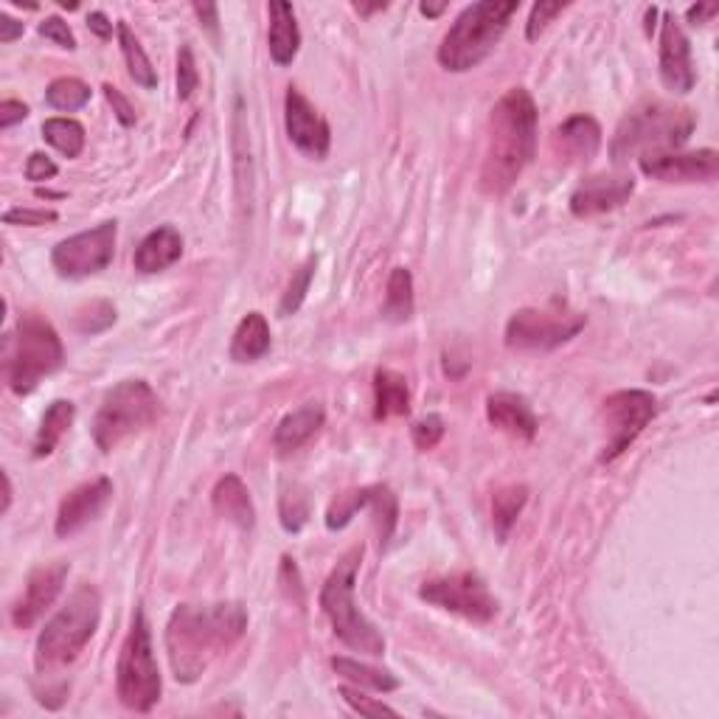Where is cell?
Wrapping results in <instances>:
<instances>
[{
    "label": "cell",
    "instance_id": "cell-30",
    "mask_svg": "<svg viewBox=\"0 0 719 719\" xmlns=\"http://www.w3.org/2000/svg\"><path fill=\"white\" fill-rule=\"evenodd\" d=\"M528 503V487L523 483H509L492 494V526L501 543H506L509 532L514 528L521 512Z\"/></svg>",
    "mask_w": 719,
    "mask_h": 719
},
{
    "label": "cell",
    "instance_id": "cell-50",
    "mask_svg": "<svg viewBox=\"0 0 719 719\" xmlns=\"http://www.w3.org/2000/svg\"><path fill=\"white\" fill-rule=\"evenodd\" d=\"M194 12L199 18V26H206L212 32V37L217 39L219 32V9L214 3H194Z\"/></svg>",
    "mask_w": 719,
    "mask_h": 719
},
{
    "label": "cell",
    "instance_id": "cell-41",
    "mask_svg": "<svg viewBox=\"0 0 719 719\" xmlns=\"http://www.w3.org/2000/svg\"><path fill=\"white\" fill-rule=\"evenodd\" d=\"M338 692H341L343 700H346L360 717H383V714H386V717H397V708L386 706V703L379 700H372V697H366V694L360 692V686H341Z\"/></svg>",
    "mask_w": 719,
    "mask_h": 719
},
{
    "label": "cell",
    "instance_id": "cell-8",
    "mask_svg": "<svg viewBox=\"0 0 719 719\" xmlns=\"http://www.w3.org/2000/svg\"><path fill=\"white\" fill-rule=\"evenodd\" d=\"M161 419V399L147 379H124L110 388L93 419V442L102 453H113L135 433L147 431Z\"/></svg>",
    "mask_w": 719,
    "mask_h": 719
},
{
    "label": "cell",
    "instance_id": "cell-15",
    "mask_svg": "<svg viewBox=\"0 0 719 719\" xmlns=\"http://www.w3.org/2000/svg\"><path fill=\"white\" fill-rule=\"evenodd\" d=\"M647 178L661 183H711L719 174V155L714 149L697 152H655L638 158Z\"/></svg>",
    "mask_w": 719,
    "mask_h": 719
},
{
    "label": "cell",
    "instance_id": "cell-44",
    "mask_svg": "<svg viewBox=\"0 0 719 719\" xmlns=\"http://www.w3.org/2000/svg\"><path fill=\"white\" fill-rule=\"evenodd\" d=\"M37 32L43 34L45 39H52V43H57L59 48H68V52H73L77 48V37H73L71 26L65 23L62 18H57V14H52V18H45L43 23L37 26Z\"/></svg>",
    "mask_w": 719,
    "mask_h": 719
},
{
    "label": "cell",
    "instance_id": "cell-37",
    "mask_svg": "<svg viewBox=\"0 0 719 719\" xmlns=\"http://www.w3.org/2000/svg\"><path fill=\"white\" fill-rule=\"evenodd\" d=\"M45 102L52 104L54 110L73 113V110H82L90 102V88L77 77L54 79L48 90H45Z\"/></svg>",
    "mask_w": 719,
    "mask_h": 719
},
{
    "label": "cell",
    "instance_id": "cell-26",
    "mask_svg": "<svg viewBox=\"0 0 719 719\" xmlns=\"http://www.w3.org/2000/svg\"><path fill=\"white\" fill-rule=\"evenodd\" d=\"M411 413V388L408 379L393 368H377L374 374V419L386 422L391 416Z\"/></svg>",
    "mask_w": 719,
    "mask_h": 719
},
{
    "label": "cell",
    "instance_id": "cell-12",
    "mask_svg": "<svg viewBox=\"0 0 719 719\" xmlns=\"http://www.w3.org/2000/svg\"><path fill=\"white\" fill-rule=\"evenodd\" d=\"M419 598L472 624H489L498 616V598L489 593L487 582L476 571H456L427 579L419 587Z\"/></svg>",
    "mask_w": 719,
    "mask_h": 719
},
{
    "label": "cell",
    "instance_id": "cell-7",
    "mask_svg": "<svg viewBox=\"0 0 719 719\" xmlns=\"http://www.w3.org/2000/svg\"><path fill=\"white\" fill-rule=\"evenodd\" d=\"M7 383L18 397H26L39 386V379L57 372L65 360L62 341L52 321L39 312H23L14 334L7 338Z\"/></svg>",
    "mask_w": 719,
    "mask_h": 719
},
{
    "label": "cell",
    "instance_id": "cell-48",
    "mask_svg": "<svg viewBox=\"0 0 719 719\" xmlns=\"http://www.w3.org/2000/svg\"><path fill=\"white\" fill-rule=\"evenodd\" d=\"M57 163L52 161V158H48V155H43V152H32L28 155V161H26V178L32 180V183H43V180H52V178H57Z\"/></svg>",
    "mask_w": 719,
    "mask_h": 719
},
{
    "label": "cell",
    "instance_id": "cell-5",
    "mask_svg": "<svg viewBox=\"0 0 719 719\" xmlns=\"http://www.w3.org/2000/svg\"><path fill=\"white\" fill-rule=\"evenodd\" d=\"M521 3L517 0H481L472 7L464 9L456 18V23L444 34L442 45H438V65L444 71L464 73L472 71L489 54L494 52V45L501 43L506 34L509 20L517 14Z\"/></svg>",
    "mask_w": 719,
    "mask_h": 719
},
{
    "label": "cell",
    "instance_id": "cell-52",
    "mask_svg": "<svg viewBox=\"0 0 719 719\" xmlns=\"http://www.w3.org/2000/svg\"><path fill=\"white\" fill-rule=\"evenodd\" d=\"M88 28L96 34L99 39L113 37V23H110L107 14H104V12H90L88 14Z\"/></svg>",
    "mask_w": 719,
    "mask_h": 719
},
{
    "label": "cell",
    "instance_id": "cell-4",
    "mask_svg": "<svg viewBox=\"0 0 719 719\" xmlns=\"http://www.w3.org/2000/svg\"><path fill=\"white\" fill-rule=\"evenodd\" d=\"M697 118L688 107L663 102H647L621 118L610 144L613 163L643 158L655 152H677L692 138Z\"/></svg>",
    "mask_w": 719,
    "mask_h": 719
},
{
    "label": "cell",
    "instance_id": "cell-16",
    "mask_svg": "<svg viewBox=\"0 0 719 719\" xmlns=\"http://www.w3.org/2000/svg\"><path fill=\"white\" fill-rule=\"evenodd\" d=\"M658 65H661V79L672 93H692L697 73H694L692 43L683 32L681 20L672 12H663L661 23V48H658Z\"/></svg>",
    "mask_w": 719,
    "mask_h": 719
},
{
    "label": "cell",
    "instance_id": "cell-49",
    "mask_svg": "<svg viewBox=\"0 0 719 719\" xmlns=\"http://www.w3.org/2000/svg\"><path fill=\"white\" fill-rule=\"evenodd\" d=\"M26 116L28 107L23 102H14V99L0 102V129H12L14 124H20Z\"/></svg>",
    "mask_w": 719,
    "mask_h": 719
},
{
    "label": "cell",
    "instance_id": "cell-38",
    "mask_svg": "<svg viewBox=\"0 0 719 719\" xmlns=\"http://www.w3.org/2000/svg\"><path fill=\"white\" fill-rule=\"evenodd\" d=\"M278 514H282L284 532L298 534L309 521V498L298 483H284L278 498Z\"/></svg>",
    "mask_w": 719,
    "mask_h": 719
},
{
    "label": "cell",
    "instance_id": "cell-2",
    "mask_svg": "<svg viewBox=\"0 0 719 719\" xmlns=\"http://www.w3.org/2000/svg\"><path fill=\"white\" fill-rule=\"evenodd\" d=\"M537 155V104L526 88L506 90L492 107L487 129V152L481 189L489 197H503L521 180Z\"/></svg>",
    "mask_w": 719,
    "mask_h": 719
},
{
    "label": "cell",
    "instance_id": "cell-34",
    "mask_svg": "<svg viewBox=\"0 0 719 719\" xmlns=\"http://www.w3.org/2000/svg\"><path fill=\"white\" fill-rule=\"evenodd\" d=\"M43 138L65 158H79L84 149V127L73 118H48V122H43Z\"/></svg>",
    "mask_w": 719,
    "mask_h": 719
},
{
    "label": "cell",
    "instance_id": "cell-10",
    "mask_svg": "<svg viewBox=\"0 0 719 719\" xmlns=\"http://www.w3.org/2000/svg\"><path fill=\"white\" fill-rule=\"evenodd\" d=\"M587 327V315L553 298L548 307H523L509 318L506 346L521 354L553 352Z\"/></svg>",
    "mask_w": 719,
    "mask_h": 719
},
{
    "label": "cell",
    "instance_id": "cell-21",
    "mask_svg": "<svg viewBox=\"0 0 719 719\" xmlns=\"http://www.w3.org/2000/svg\"><path fill=\"white\" fill-rule=\"evenodd\" d=\"M267 14L270 59H273L278 68H287V65H293V59L298 57V52H301V32H298L296 12H293V7L284 3V0H270Z\"/></svg>",
    "mask_w": 719,
    "mask_h": 719
},
{
    "label": "cell",
    "instance_id": "cell-28",
    "mask_svg": "<svg viewBox=\"0 0 719 719\" xmlns=\"http://www.w3.org/2000/svg\"><path fill=\"white\" fill-rule=\"evenodd\" d=\"M73 416H77V404L68 402V399H54L48 404V411H45L43 422H39L37 436H34V458L52 456L65 433L71 431Z\"/></svg>",
    "mask_w": 719,
    "mask_h": 719
},
{
    "label": "cell",
    "instance_id": "cell-18",
    "mask_svg": "<svg viewBox=\"0 0 719 719\" xmlns=\"http://www.w3.org/2000/svg\"><path fill=\"white\" fill-rule=\"evenodd\" d=\"M632 192H636L632 174H593V178H584L573 189L571 214L579 219H587L616 212L632 197Z\"/></svg>",
    "mask_w": 719,
    "mask_h": 719
},
{
    "label": "cell",
    "instance_id": "cell-1",
    "mask_svg": "<svg viewBox=\"0 0 719 719\" xmlns=\"http://www.w3.org/2000/svg\"><path fill=\"white\" fill-rule=\"evenodd\" d=\"M248 629L239 602L178 604L167 624V655L178 683H197Z\"/></svg>",
    "mask_w": 719,
    "mask_h": 719
},
{
    "label": "cell",
    "instance_id": "cell-39",
    "mask_svg": "<svg viewBox=\"0 0 719 719\" xmlns=\"http://www.w3.org/2000/svg\"><path fill=\"white\" fill-rule=\"evenodd\" d=\"M312 276H315V259H309V262H304L301 267L293 273L287 289H284L282 304H278V315H282V318H289V315H296L298 309H301V304L307 301V293H309V284H312Z\"/></svg>",
    "mask_w": 719,
    "mask_h": 719
},
{
    "label": "cell",
    "instance_id": "cell-46",
    "mask_svg": "<svg viewBox=\"0 0 719 719\" xmlns=\"http://www.w3.org/2000/svg\"><path fill=\"white\" fill-rule=\"evenodd\" d=\"M278 582H282L284 593L296 604H304V584H301V573H298L296 559L282 557V573H278Z\"/></svg>",
    "mask_w": 719,
    "mask_h": 719
},
{
    "label": "cell",
    "instance_id": "cell-43",
    "mask_svg": "<svg viewBox=\"0 0 719 719\" xmlns=\"http://www.w3.org/2000/svg\"><path fill=\"white\" fill-rule=\"evenodd\" d=\"M411 438L413 444H416V449L427 453V449H433L444 438V419L436 416V413L419 419L411 427Z\"/></svg>",
    "mask_w": 719,
    "mask_h": 719
},
{
    "label": "cell",
    "instance_id": "cell-56",
    "mask_svg": "<svg viewBox=\"0 0 719 719\" xmlns=\"http://www.w3.org/2000/svg\"><path fill=\"white\" fill-rule=\"evenodd\" d=\"M9 506H12V481L3 472V512H9Z\"/></svg>",
    "mask_w": 719,
    "mask_h": 719
},
{
    "label": "cell",
    "instance_id": "cell-55",
    "mask_svg": "<svg viewBox=\"0 0 719 719\" xmlns=\"http://www.w3.org/2000/svg\"><path fill=\"white\" fill-rule=\"evenodd\" d=\"M388 3H374V7H366V3H354V12L360 14H374V12H386Z\"/></svg>",
    "mask_w": 719,
    "mask_h": 719
},
{
    "label": "cell",
    "instance_id": "cell-11",
    "mask_svg": "<svg viewBox=\"0 0 719 719\" xmlns=\"http://www.w3.org/2000/svg\"><path fill=\"white\" fill-rule=\"evenodd\" d=\"M658 416L655 393L643 388H624L610 393L602 402V427H604V449L598 461H616L621 453H627L629 444L636 442L652 419Z\"/></svg>",
    "mask_w": 719,
    "mask_h": 719
},
{
    "label": "cell",
    "instance_id": "cell-23",
    "mask_svg": "<svg viewBox=\"0 0 719 719\" xmlns=\"http://www.w3.org/2000/svg\"><path fill=\"white\" fill-rule=\"evenodd\" d=\"M323 422H327V408L321 402H304L301 408L289 411L287 416L278 422L276 433H273V444H276L278 453H296L298 447L309 442L315 433L321 431Z\"/></svg>",
    "mask_w": 719,
    "mask_h": 719
},
{
    "label": "cell",
    "instance_id": "cell-31",
    "mask_svg": "<svg viewBox=\"0 0 719 719\" xmlns=\"http://www.w3.org/2000/svg\"><path fill=\"white\" fill-rule=\"evenodd\" d=\"M233 155H237V183H239V206L251 214L253 203V169L251 149H248V124H244L242 99H237V113H233Z\"/></svg>",
    "mask_w": 719,
    "mask_h": 719
},
{
    "label": "cell",
    "instance_id": "cell-51",
    "mask_svg": "<svg viewBox=\"0 0 719 719\" xmlns=\"http://www.w3.org/2000/svg\"><path fill=\"white\" fill-rule=\"evenodd\" d=\"M23 32H26V26L20 23V20L9 18L7 12L0 14V43H14L18 37H23Z\"/></svg>",
    "mask_w": 719,
    "mask_h": 719
},
{
    "label": "cell",
    "instance_id": "cell-9",
    "mask_svg": "<svg viewBox=\"0 0 719 719\" xmlns=\"http://www.w3.org/2000/svg\"><path fill=\"white\" fill-rule=\"evenodd\" d=\"M116 694L118 703L135 714L152 711L161 703V669H158V661H155L152 632H149L144 610L135 613L133 627H129L127 638L122 643V652H118Z\"/></svg>",
    "mask_w": 719,
    "mask_h": 719
},
{
    "label": "cell",
    "instance_id": "cell-13",
    "mask_svg": "<svg viewBox=\"0 0 719 719\" xmlns=\"http://www.w3.org/2000/svg\"><path fill=\"white\" fill-rule=\"evenodd\" d=\"M118 225L113 219L62 239L52 251V264L62 278H88L110 267L116 256Z\"/></svg>",
    "mask_w": 719,
    "mask_h": 719
},
{
    "label": "cell",
    "instance_id": "cell-53",
    "mask_svg": "<svg viewBox=\"0 0 719 719\" xmlns=\"http://www.w3.org/2000/svg\"><path fill=\"white\" fill-rule=\"evenodd\" d=\"M717 12H719L717 3H697V7L688 9L686 18H688V23H692V26H706L708 20H711Z\"/></svg>",
    "mask_w": 719,
    "mask_h": 719
},
{
    "label": "cell",
    "instance_id": "cell-14",
    "mask_svg": "<svg viewBox=\"0 0 719 719\" xmlns=\"http://www.w3.org/2000/svg\"><path fill=\"white\" fill-rule=\"evenodd\" d=\"M284 127H287L289 144L301 155H307L312 161H323L329 155L332 133H329L327 118L293 84H289L287 96H284Z\"/></svg>",
    "mask_w": 719,
    "mask_h": 719
},
{
    "label": "cell",
    "instance_id": "cell-45",
    "mask_svg": "<svg viewBox=\"0 0 719 719\" xmlns=\"http://www.w3.org/2000/svg\"><path fill=\"white\" fill-rule=\"evenodd\" d=\"M57 212H45V208H9L3 214V222L7 225H28V228H37V225H52L57 222Z\"/></svg>",
    "mask_w": 719,
    "mask_h": 719
},
{
    "label": "cell",
    "instance_id": "cell-3",
    "mask_svg": "<svg viewBox=\"0 0 719 719\" xmlns=\"http://www.w3.org/2000/svg\"><path fill=\"white\" fill-rule=\"evenodd\" d=\"M99 621H102V596L93 584L82 582L39 632L37 649H34L37 672L45 677V674L71 666L84 652L90 638L96 636Z\"/></svg>",
    "mask_w": 719,
    "mask_h": 719
},
{
    "label": "cell",
    "instance_id": "cell-19",
    "mask_svg": "<svg viewBox=\"0 0 719 719\" xmlns=\"http://www.w3.org/2000/svg\"><path fill=\"white\" fill-rule=\"evenodd\" d=\"M110 501H113V481L110 478H96V481H88L82 487L71 489L62 498V503H59L57 523H54L57 537L65 539L82 532L88 523L96 521Z\"/></svg>",
    "mask_w": 719,
    "mask_h": 719
},
{
    "label": "cell",
    "instance_id": "cell-40",
    "mask_svg": "<svg viewBox=\"0 0 719 719\" xmlns=\"http://www.w3.org/2000/svg\"><path fill=\"white\" fill-rule=\"evenodd\" d=\"M199 84V73H197V62H194V52L192 45H183L178 52V99L180 102H186V99L194 96V90Z\"/></svg>",
    "mask_w": 719,
    "mask_h": 719
},
{
    "label": "cell",
    "instance_id": "cell-36",
    "mask_svg": "<svg viewBox=\"0 0 719 719\" xmlns=\"http://www.w3.org/2000/svg\"><path fill=\"white\" fill-rule=\"evenodd\" d=\"M368 512L374 514V523H377L379 546L386 548L388 543H391L393 532H397V523H399L397 494H393L388 487H374L372 503H368Z\"/></svg>",
    "mask_w": 719,
    "mask_h": 719
},
{
    "label": "cell",
    "instance_id": "cell-33",
    "mask_svg": "<svg viewBox=\"0 0 719 719\" xmlns=\"http://www.w3.org/2000/svg\"><path fill=\"white\" fill-rule=\"evenodd\" d=\"M118 43H122L124 62H127V71H129V77L135 79V84H141V88L152 90L155 84H158V73H155L152 62H149L147 52H144L141 39L135 37L133 28H129L124 20L118 23Z\"/></svg>",
    "mask_w": 719,
    "mask_h": 719
},
{
    "label": "cell",
    "instance_id": "cell-35",
    "mask_svg": "<svg viewBox=\"0 0 719 719\" xmlns=\"http://www.w3.org/2000/svg\"><path fill=\"white\" fill-rule=\"evenodd\" d=\"M372 494H374V487L352 489V492L338 494V498L332 501V506L327 509L329 532H341V528H346L349 523L354 521V514L363 512V509H368V503H372Z\"/></svg>",
    "mask_w": 719,
    "mask_h": 719
},
{
    "label": "cell",
    "instance_id": "cell-6",
    "mask_svg": "<svg viewBox=\"0 0 719 719\" xmlns=\"http://www.w3.org/2000/svg\"><path fill=\"white\" fill-rule=\"evenodd\" d=\"M360 559H363V546H354L338 559L329 579L321 587V610L327 613L332 624L334 636L341 638L349 649L360 655L383 658L386 655V638L377 629V624L368 621L366 613L360 610L354 602V584H357Z\"/></svg>",
    "mask_w": 719,
    "mask_h": 719
},
{
    "label": "cell",
    "instance_id": "cell-32",
    "mask_svg": "<svg viewBox=\"0 0 719 719\" xmlns=\"http://www.w3.org/2000/svg\"><path fill=\"white\" fill-rule=\"evenodd\" d=\"M332 669L341 674L343 681L352 683V686L372 688V692H379V694L397 692L399 688V681L393 677L391 672H386V669H377V666H368V663L352 661V658H332Z\"/></svg>",
    "mask_w": 719,
    "mask_h": 719
},
{
    "label": "cell",
    "instance_id": "cell-27",
    "mask_svg": "<svg viewBox=\"0 0 719 719\" xmlns=\"http://www.w3.org/2000/svg\"><path fill=\"white\" fill-rule=\"evenodd\" d=\"M270 352V323L262 312H248L231 338L233 363H253Z\"/></svg>",
    "mask_w": 719,
    "mask_h": 719
},
{
    "label": "cell",
    "instance_id": "cell-25",
    "mask_svg": "<svg viewBox=\"0 0 719 719\" xmlns=\"http://www.w3.org/2000/svg\"><path fill=\"white\" fill-rule=\"evenodd\" d=\"M559 152L566 155L573 163H587L596 158L598 147H602V127L593 116H571L566 124H559L553 133Z\"/></svg>",
    "mask_w": 719,
    "mask_h": 719
},
{
    "label": "cell",
    "instance_id": "cell-24",
    "mask_svg": "<svg viewBox=\"0 0 719 719\" xmlns=\"http://www.w3.org/2000/svg\"><path fill=\"white\" fill-rule=\"evenodd\" d=\"M180 256H183V237L172 225H161V228L149 231L141 244L135 248L133 264L138 273H161V270L172 267Z\"/></svg>",
    "mask_w": 719,
    "mask_h": 719
},
{
    "label": "cell",
    "instance_id": "cell-54",
    "mask_svg": "<svg viewBox=\"0 0 719 719\" xmlns=\"http://www.w3.org/2000/svg\"><path fill=\"white\" fill-rule=\"evenodd\" d=\"M444 9H447V3H438V7H433V3H422V7H419V12H422L424 18H438Z\"/></svg>",
    "mask_w": 719,
    "mask_h": 719
},
{
    "label": "cell",
    "instance_id": "cell-47",
    "mask_svg": "<svg viewBox=\"0 0 719 719\" xmlns=\"http://www.w3.org/2000/svg\"><path fill=\"white\" fill-rule=\"evenodd\" d=\"M104 99L110 102V107H113V113H116L118 122L124 124V127H133L135 122H138V113H135L133 104L124 99V93L118 88H113V84H104Z\"/></svg>",
    "mask_w": 719,
    "mask_h": 719
},
{
    "label": "cell",
    "instance_id": "cell-29",
    "mask_svg": "<svg viewBox=\"0 0 719 719\" xmlns=\"http://www.w3.org/2000/svg\"><path fill=\"white\" fill-rule=\"evenodd\" d=\"M413 276L408 267H393L388 276L386 304H383V318L391 323H404L413 318Z\"/></svg>",
    "mask_w": 719,
    "mask_h": 719
},
{
    "label": "cell",
    "instance_id": "cell-17",
    "mask_svg": "<svg viewBox=\"0 0 719 719\" xmlns=\"http://www.w3.org/2000/svg\"><path fill=\"white\" fill-rule=\"evenodd\" d=\"M71 573L68 562H48L28 573L26 591L14 602L12 624L18 629H32L43 618V613L59 598L65 587V579Z\"/></svg>",
    "mask_w": 719,
    "mask_h": 719
},
{
    "label": "cell",
    "instance_id": "cell-42",
    "mask_svg": "<svg viewBox=\"0 0 719 719\" xmlns=\"http://www.w3.org/2000/svg\"><path fill=\"white\" fill-rule=\"evenodd\" d=\"M568 3H562V0H553V3H548V0H539V3H534L532 7V14H528V23H526V37L532 39H539V34L546 32L548 23H551L557 14L566 12Z\"/></svg>",
    "mask_w": 719,
    "mask_h": 719
},
{
    "label": "cell",
    "instance_id": "cell-22",
    "mask_svg": "<svg viewBox=\"0 0 719 719\" xmlns=\"http://www.w3.org/2000/svg\"><path fill=\"white\" fill-rule=\"evenodd\" d=\"M212 506L222 521L233 523L239 532H253L256 526V509H253L251 492L242 483V478L228 472L217 481L212 492Z\"/></svg>",
    "mask_w": 719,
    "mask_h": 719
},
{
    "label": "cell",
    "instance_id": "cell-20",
    "mask_svg": "<svg viewBox=\"0 0 719 719\" xmlns=\"http://www.w3.org/2000/svg\"><path fill=\"white\" fill-rule=\"evenodd\" d=\"M487 419L492 427L517 438V442H534V436H537V416H534L528 399L521 397V393H492L487 399Z\"/></svg>",
    "mask_w": 719,
    "mask_h": 719
}]
</instances>
